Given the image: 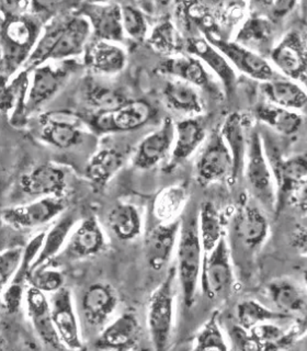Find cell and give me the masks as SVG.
Listing matches in <instances>:
<instances>
[{
  "label": "cell",
  "mask_w": 307,
  "mask_h": 351,
  "mask_svg": "<svg viewBox=\"0 0 307 351\" xmlns=\"http://www.w3.org/2000/svg\"><path fill=\"white\" fill-rule=\"evenodd\" d=\"M186 52L202 62L217 77L226 95H232L237 85V74L219 49L214 47L204 36L186 38Z\"/></svg>",
  "instance_id": "cell-23"
},
{
  "label": "cell",
  "mask_w": 307,
  "mask_h": 351,
  "mask_svg": "<svg viewBox=\"0 0 307 351\" xmlns=\"http://www.w3.org/2000/svg\"><path fill=\"white\" fill-rule=\"evenodd\" d=\"M261 93L267 102L292 111L307 109V89L299 82L286 77H278L275 80L261 84Z\"/></svg>",
  "instance_id": "cell-32"
},
{
  "label": "cell",
  "mask_w": 307,
  "mask_h": 351,
  "mask_svg": "<svg viewBox=\"0 0 307 351\" xmlns=\"http://www.w3.org/2000/svg\"><path fill=\"white\" fill-rule=\"evenodd\" d=\"M27 315L38 339L49 349L65 348L53 321L51 301L41 290L29 285L25 292Z\"/></svg>",
  "instance_id": "cell-22"
},
{
  "label": "cell",
  "mask_w": 307,
  "mask_h": 351,
  "mask_svg": "<svg viewBox=\"0 0 307 351\" xmlns=\"http://www.w3.org/2000/svg\"><path fill=\"white\" fill-rule=\"evenodd\" d=\"M85 99L91 108L97 110V112L116 109L130 101L125 93L119 88L95 82L86 84Z\"/></svg>",
  "instance_id": "cell-43"
},
{
  "label": "cell",
  "mask_w": 307,
  "mask_h": 351,
  "mask_svg": "<svg viewBox=\"0 0 307 351\" xmlns=\"http://www.w3.org/2000/svg\"><path fill=\"white\" fill-rule=\"evenodd\" d=\"M25 285L10 282L3 290V306L8 314H14L21 307L25 296Z\"/></svg>",
  "instance_id": "cell-50"
},
{
  "label": "cell",
  "mask_w": 307,
  "mask_h": 351,
  "mask_svg": "<svg viewBox=\"0 0 307 351\" xmlns=\"http://www.w3.org/2000/svg\"><path fill=\"white\" fill-rule=\"evenodd\" d=\"M121 8L124 33L135 41H144L148 38V22L142 10L133 5H121Z\"/></svg>",
  "instance_id": "cell-45"
},
{
  "label": "cell",
  "mask_w": 307,
  "mask_h": 351,
  "mask_svg": "<svg viewBox=\"0 0 307 351\" xmlns=\"http://www.w3.org/2000/svg\"><path fill=\"white\" fill-rule=\"evenodd\" d=\"M124 155L115 148H102L93 154L86 166V178L97 189L107 186L123 167Z\"/></svg>",
  "instance_id": "cell-36"
},
{
  "label": "cell",
  "mask_w": 307,
  "mask_h": 351,
  "mask_svg": "<svg viewBox=\"0 0 307 351\" xmlns=\"http://www.w3.org/2000/svg\"><path fill=\"white\" fill-rule=\"evenodd\" d=\"M31 71L22 69L9 82L3 84L1 90V111L14 128L27 124V95L30 89Z\"/></svg>",
  "instance_id": "cell-27"
},
{
  "label": "cell",
  "mask_w": 307,
  "mask_h": 351,
  "mask_svg": "<svg viewBox=\"0 0 307 351\" xmlns=\"http://www.w3.org/2000/svg\"><path fill=\"white\" fill-rule=\"evenodd\" d=\"M297 5L299 3L296 1H256L249 3V11L266 16L267 19L278 25L295 10Z\"/></svg>",
  "instance_id": "cell-48"
},
{
  "label": "cell",
  "mask_w": 307,
  "mask_h": 351,
  "mask_svg": "<svg viewBox=\"0 0 307 351\" xmlns=\"http://www.w3.org/2000/svg\"><path fill=\"white\" fill-rule=\"evenodd\" d=\"M158 73L173 80L188 82L211 95L219 93L213 74L208 71V67L199 58L188 53L164 58L159 64Z\"/></svg>",
  "instance_id": "cell-15"
},
{
  "label": "cell",
  "mask_w": 307,
  "mask_h": 351,
  "mask_svg": "<svg viewBox=\"0 0 307 351\" xmlns=\"http://www.w3.org/2000/svg\"><path fill=\"white\" fill-rule=\"evenodd\" d=\"M43 29V22L36 14L1 9L0 44L3 84L25 69L38 45Z\"/></svg>",
  "instance_id": "cell-2"
},
{
  "label": "cell",
  "mask_w": 307,
  "mask_h": 351,
  "mask_svg": "<svg viewBox=\"0 0 307 351\" xmlns=\"http://www.w3.org/2000/svg\"><path fill=\"white\" fill-rule=\"evenodd\" d=\"M214 47L219 49L225 58H228L234 69L247 75L252 80L267 82L275 80L279 76L272 64L251 49L243 47L241 44L230 38H210Z\"/></svg>",
  "instance_id": "cell-13"
},
{
  "label": "cell",
  "mask_w": 307,
  "mask_h": 351,
  "mask_svg": "<svg viewBox=\"0 0 307 351\" xmlns=\"http://www.w3.org/2000/svg\"><path fill=\"white\" fill-rule=\"evenodd\" d=\"M244 175L248 189L255 200L266 211L275 214L277 186L273 170L267 157L261 135L258 131L249 133Z\"/></svg>",
  "instance_id": "cell-4"
},
{
  "label": "cell",
  "mask_w": 307,
  "mask_h": 351,
  "mask_svg": "<svg viewBox=\"0 0 307 351\" xmlns=\"http://www.w3.org/2000/svg\"><path fill=\"white\" fill-rule=\"evenodd\" d=\"M290 243L299 255L307 256V226L297 225L291 234Z\"/></svg>",
  "instance_id": "cell-52"
},
{
  "label": "cell",
  "mask_w": 307,
  "mask_h": 351,
  "mask_svg": "<svg viewBox=\"0 0 307 351\" xmlns=\"http://www.w3.org/2000/svg\"><path fill=\"white\" fill-rule=\"evenodd\" d=\"M44 239H45V232H41V233L33 236L32 239L29 241L23 250L21 265H20L14 279L11 280V282L25 285L29 282V278L32 274L33 263L36 261L38 254L41 252Z\"/></svg>",
  "instance_id": "cell-46"
},
{
  "label": "cell",
  "mask_w": 307,
  "mask_h": 351,
  "mask_svg": "<svg viewBox=\"0 0 307 351\" xmlns=\"http://www.w3.org/2000/svg\"><path fill=\"white\" fill-rule=\"evenodd\" d=\"M127 56L118 43L91 42L84 54V64L89 71L99 75H115L125 69Z\"/></svg>",
  "instance_id": "cell-30"
},
{
  "label": "cell",
  "mask_w": 307,
  "mask_h": 351,
  "mask_svg": "<svg viewBox=\"0 0 307 351\" xmlns=\"http://www.w3.org/2000/svg\"><path fill=\"white\" fill-rule=\"evenodd\" d=\"M290 204L293 206L299 214L307 217V180H305L294 193Z\"/></svg>",
  "instance_id": "cell-53"
},
{
  "label": "cell",
  "mask_w": 307,
  "mask_h": 351,
  "mask_svg": "<svg viewBox=\"0 0 307 351\" xmlns=\"http://www.w3.org/2000/svg\"><path fill=\"white\" fill-rule=\"evenodd\" d=\"M65 277L58 269L51 268L49 265L36 269L29 278V285L41 290L44 293H55L64 288Z\"/></svg>",
  "instance_id": "cell-47"
},
{
  "label": "cell",
  "mask_w": 307,
  "mask_h": 351,
  "mask_svg": "<svg viewBox=\"0 0 307 351\" xmlns=\"http://www.w3.org/2000/svg\"><path fill=\"white\" fill-rule=\"evenodd\" d=\"M147 42L156 52L169 56L182 54L186 51V38H182L171 20H162L154 27Z\"/></svg>",
  "instance_id": "cell-41"
},
{
  "label": "cell",
  "mask_w": 307,
  "mask_h": 351,
  "mask_svg": "<svg viewBox=\"0 0 307 351\" xmlns=\"http://www.w3.org/2000/svg\"><path fill=\"white\" fill-rule=\"evenodd\" d=\"M106 246V236L101 226L96 217H89L82 219L71 232L63 252L58 258H62L64 261H82L98 255Z\"/></svg>",
  "instance_id": "cell-18"
},
{
  "label": "cell",
  "mask_w": 307,
  "mask_h": 351,
  "mask_svg": "<svg viewBox=\"0 0 307 351\" xmlns=\"http://www.w3.org/2000/svg\"><path fill=\"white\" fill-rule=\"evenodd\" d=\"M236 317L238 325L250 329L269 322L283 321L288 317L278 310H271L256 300L247 299L239 302L236 307Z\"/></svg>",
  "instance_id": "cell-42"
},
{
  "label": "cell",
  "mask_w": 307,
  "mask_h": 351,
  "mask_svg": "<svg viewBox=\"0 0 307 351\" xmlns=\"http://www.w3.org/2000/svg\"><path fill=\"white\" fill-rule=\"evenodd\" d=\"M219 132L224 138L232 159H233V178L232 184L244 173L247 149L249 134H247V124L245 118L239 112L230 113L226 117Z\"/></svg>",
  "instance_id": "cell-31"
},
{
  "label": "cell",
  "mask_w": 307,
  "mask_h": 351,
  "mask_svg": "<svg viewBox=\"0 0 307 351\" xmlns=\"http://www.w3.org/2000/svg\"><path fill=\"white\" fill-rule=\"evenodd\" d=\"M270 224L266 213L257 204L241 202L235 212L230 230V248L243 255H255L266 243Z\"/></svg>",
  "instance_id": "cell-5"
},
{
  "label": "cell",
  "mask_w": 307,
  "mask_h": 351,
  "mask_svg": "<svg viewBox=\"0 0 307 351\" xmlns=\"http://www.w3.org/2000/svg\"><path fill=\"white\" fill-rule=\"evenodd\" d=\"M20 188L29 197H64L67 189L65 170L53 162H44L22 176Z\"/></svg>",
  "instance_id": "cell-20"
},
{
  "label": "cell",
  "mask_w": 307,
  "mask_h": 351,
  "mask_svg": "<svg viewBox=\"0 0 307 351\" xmlns=\"http://www.w3.org/2000/svg\"><path fill=\"white\" fill-rule=\"evenodd\" d=\"M181 219L160 223L149 230L145 237V257L153 271H162L173 257L178 244Z\"/></svg>",
  "instance_id": "cell-21"
},
{
  "label": "cell",
  "mask_w": 307,
  "mask_h": 351,
  "mask_svg": "<svg viewBox=\"0 0 307 351\" xmlns=\"http://www.w3.org/2000/svg\"><path fill=\"white\" fill-rule=\"evenodd\" d=\"M77 14L85 16L90 23L93 36L97 41L123 42L122 8L114 3H84Z\"/></svg>",
  "instance_id": "cell-14"
},
{
  "label": "cell",
  "mask_w": 307,
  "mask_h": 351,
  "mask_svg": "<svg viewBox=\"0 0 307 351\" xmlns=\"http://www.w3.org/2000/svg\"><path fill=\"white\" fill-rule=\"evenodd\" d=\"M195 350H228V340L219 324V313L214 312L195 338Z\"/></svg>",
  "instance_id": "cell-44"
},
{
  "label": "cell",
  "mask_w": 307,
  "mask_h": 351,
  "mask_svg": "<svg viewBox=\"0 0 307 351\" xmlns=\"http://www.w3.org/2000/svg\"><path fill=\"white\" fill-rule=\"evenodd\" d=\"M76 224V215L73 212H64L55 219L52 226L45 233L43 246L36 261L33 263L32 272L54 261L63 252L71 232Z\"/></svg>",
  "instance_id": "cell-33"
},
{
  "label": "cell",
  "mask_w": 307,
  "mask_h": 351,
  "mask_svg": "<svg viewBox=\"0 0 307 351\" xmlns=\"http://www.w3.org/2000/svg\"><path fill=\"white\" fill-rule=\"evenodd\" d=\"M232 259L226 236L204 255L200 281L203 292L208 299H224L230 296L235 282Z\"/></svg>",
  "instance_id": "cell-9"
},
{
  "label": "cell",
  "mask_w": 307,
  "mask_h": 351,
  "mask_svg": "<svg viewBox=\"0 0 307 351\" xmlns=\"http://www.w3.org/2000/svg\"><path fill=\"white\" fill-rule=\"evenodd\" d=\"M230 341L234 345V349L239 350H258L255 340L252 338L250 330L241 327V325H236L230 332Z\"/></svg>",
  "instance_id": "cell-51"
},
{
  "label": "cell",
  "mask_w": 307,
  "mask_h": 351,
  "mask_svg": "<svg viewBox=\"0 0 307 351\" xmlns=\"http://www.w3.org/2000/svg\"><path fill=\"white\" fill-rule=\"evenodd\" d=\"M206 138V126L197 117L175 122V143L164 171H173L186 162Z\"/></svg>",
  "instance_id": "cell-28"
},
{
  "label": "cell",
  "mask_w": 307,
  "mask_h": 351,
  "mask_svg": "<svg viewBox=\"0 0 307 351\" xmlns=\"http://www.w3.org/2000/svg\"><path fill=\"white\" fill-rule=\"evenodd\" d=\"M41 140L58 149L79 145L84 138L79 117L65 111L45 113L40 118Z\"/></svg>",
  "instance_id": "cell-17"
},
{
  "label": "cell",
  "mask_w": 307,
  "mask_h": 351,
  "mask_svg": "<svg viewBox=\"0 0 307 351\" xmlns=\"http://www.w3.org/2000/svg\"><path fill=\"white\" fill-rule=\"evenodd\" d=\"M107 221L110 230L120 241H134L142 234V215L131 203H118L113 206Z\"/></svg>",
  "instance_id": "cell-38"
},
{
  "label": "cell",
  "mask_w": 307,
  "mask_h": 351,
  "mask_svg": "<svg viewBox=\"0 0 307 351\" xmlns=\"http://www.w3.org/2000/svg\"><path fill=\"white\" fill-rule=\"evenodd\" d=\"M189 197V189L184 182L173 184L159 192L154 200L153 213L160 223H169L178 219Z\"/></svg>",
  "instance_id": "cell-39"
},
{
  "label": "cell",
  "mask_w": 307,
  "mask_h": 351,
  "mask_svg": "<svg viewBox=\"0 0 307 351\" xmlns=\"http://www.w3.org/2000/svg\"><path fill=\"white\" fill-rule=\"evenodd\" d=\"M303 279H304L305 285L307 287V267L304 269V271H303Z\"/></svg>",
  "instance_id": "cell-55"
},
{
  "label": "cell",
  "mask_w": 307,
  "mask_h": 351,
  "mask_svg": "<svg viewBox=\"0 0 307 351\" xmlns=\"http://www.w3.org/2000/svg\"><path fill=\"white\" fill-rule=\"evenodd\" d=\"M269 298L279 312L299 316L307 311V294L290 280H273L269 283Z\"/></svg>",
  "instance_id": "cell-35"
},
{
  "label": "cell",
  "mask_w": 307,
  "mask_h": 351,
  "mask_svg": "<svg viewBox=\"0 0 307 351\" xmlns=\"http://www.w3.org/2000/svg\"><path fill=\"white\" fill-rule=\"evenodd\" d=\"M155 117V109L146 100H130L123 106L110 111L95 112L87 119L91 130L98 134L126 133L135 131Z\"/></svg>",
  "instance_id": "cell-7"
},
{
  "label": "cell",
  "mask_w": 307,
  "mask_h": 351,
  "mask_svg": "<svg viewBox=\"0 0 307 351\" xmlns=\"http://www.w3.org/2000/svg\"><path fill=\"white\" fill-rule=\"evenodd\" d=\"M177 278L186 308L195 304L197 285L202 274L204 250L199 232V217L188 213L181 219L180 233L175 248Z\"/></svg>",
  "instance_id": "cell-3"
},
{
  "label": "cell",
  "mask_w": 307,
  "mask_h": 351,
  "mask_svg": "<svg viewBox=\"0 0 307 351\" xmlns=\"http://www.w3.org/2000/svg\"><path fill=\"white\" fill-rule=\"evenodd\" d=\"M164 102L170 110L186 118H195L203 112V102L195 86L179 80H168L164 87Z\"/></svg>",
  "instance_id": "cell-34"
},
{
  "label": "cell",
  "mask_w": 307,
  "mask_h": 351,
  "mask_svg": "<svg viewBox=\"0 0 307 351\" xmlns=\"http://www.w3.org/2000/svg\"><path fill=\"white\" fill-rule=\"evenodd\" d=\"M118 294L108 283L97 282L88 287L80 302L82 317L93 327H101L116 310Z\"/></svg>",
  "instance_id": "cell-26"
},
{
  "label": "cell",
  "mask_w": 307,
  "mask_h": 351,
  "mask_svg": "<svg viewBox=\"0 0 307 351\" xmlns=\"http://www.w3.org/2000/svg\"><path fill=\"white\" fill-rule=\"evenodd\" d=\"M271 167L277 186L275 214H279L290 204L299 186L307 180V154H299L288 158L280 157L274 160Z\"/></svg>",
  "instance_id": "cell-19"
},
{
  "label": "cell",
  "mask_w": 307,
  "mask_h": 351,
  "mask_svg": "<svg viewBox=\"0 0 307 351\" xmlns=\"http://www.w3.org/2000/svg\"><path fill=\"white\" fill-rule=\"evenodd\" d=\"M254 117L283 136L296 134L303 125V118L299 112L278 107L270 102L257 104L254 109Z\"/></svg>",
  "instance_id": "cell-37"
},
{
  "label": "cell",
  "mask_w": 307,
  "mask_h": 351,
  "mask_svg": "<svg viewBox=\"0 0 307 351\" xmlns=\"http://www.w3.org/2000/svg\"><path fill=\"white\" fill-rule=\"evenodd\" d=\"M76 69L77 64L73 60L49 62L33 69L27 95V115L30 117L52 100Z\"/></svg>",
  "instance_id": "cell-8"
},
{
  "label": "cell",
  "mask_w": 307,
  "mask_h": 351,
  "mask_svg": "<svg viewBox=\"0 0 307 351\" xmlns=\"http://www.w3.org/2000/svg\"><path fill=\"white\" fill-rule=\"evenodd\" d=\"M175 123L171 118H164L156 131L143 138L132 158L133 167L148 170L160 164L173 151Z\"/></svg>",
  "instance_id": "cell-16"
},
{
  "label": "cell",
  "mask_w": 307,
  "mask_h": 351,
  "mask_svg": "<svg viewBox=\"0 0 307 351\" xmlns=\"http://www.w3.org/2000/svg\"><path fill=\"white\" fill-rule=\"evenodd\" d=\"M175 268L151 293L147 311V326L151 343L156 350H164L169 345L175 321Z\"/></svg>",
  "instance_id": "cell-6"
},
{
  "label": "cell",
  "mask_w": 307,
  "mask_h": 351,
  "mask_svg": "<svg viewBox=\"0 0 307 351\" xmlns=\"http://www.w3.org/2000/svg\"><path fill=\"white\" fill-rule=\"evenodd\" d=\"M269 60L284 77L307 89V30L292 29L285 33Z\"/></svg>",
  "instance_id": "cell-10"
},
{
  "label": "cell",
  "mask_w": 307,
  "mask_h": 351,
  "mask_svg": "<svg viewBox=\"0 0 307 351\" xmlns=\"http://www.w3.org/2000/svg\"><path fill=\"white\" fill-rule=\"evenodd\" d=\"M51 306L55 327L65 348L73 350L84 348L79 322L77 317L71 291L64 287L53 293Z\"/></svg>",
  "instance_id": "cell-24"
},
{
  "label": "cell",
  "mask_w": 307,
  "mask_h": 351,
  "mask_svg": "<svg viewBox=\"0 0 307 351\" xmlns=\"http://www.w3.org/2000/svg\"><path fill=\"white\" fill-rule=\"evenodd\" d=\"M197 217L203 250L204 254H208L226 236L224 217L217 206L210 201L203 203Z\"/></svg>",
  "instance_id": "cell-40"
},
{
  "label": "cell",
  "mask_w": 307,
  "mask_h": 351,
  "mask_svg": "<svg viewBox=\"0 0 307 351\" xmlns=\"http://www.w3.org/2000/svg\"><path fill=\"white\" fill-rule=\"evenodd\" d=\"M195 178L201 186L228 180L232 184L233 159L219 129L214 130L195 162Z\"/></svg>",
  "instance_id": "cell-11"
},
{
  "label": "cell",
  "mask_w": 307,
  "mask_h": 351,
  "mask_svg": "<svg viewBox=\"0 0 307 351\" xmlns=\"http://www.w3.org/2000/svg\"><path fill=\"white\" fill-rule=\"evenodd\" d=\"M93 31L90 23L80 14L56 18L44 25L43 33L25 69L32 71L49 62L73 60L85 54Z\"/></svg>",
  "instance_id": "cell-1"
},
{
  "label": "cell",
  "mask_w": 307,
  "mask_h": 351,
  "mask_svg": "<svg viewBox=\"0 0 307 351\" xmlns=\"http://www.w3.org/2000/svg\"><path fill=\"white\" fill-rule=\"evenodd\" d=\"M65 210L64 197H40L27 204L3 208V219L16 230H30L54 221Z\"/></svg>",
  "instance_id": "cell-12"
},
{
  "label": "cell",
  "mask_w": 307,
  "mask_h": 351,
  "mask_svg": "<svg viewBox=\"0 0 307 351\" xmlns=\"http://www.w3.org/2000/svg\"><path fill=\"white\" fill-rule=\"evenodd\" d=\"M25 247L16 246L3 250L0 257V280L1 289H5L16 276L23 256Z\"/></svg>",
  "instance_id": "cell-49"
},
{
  "label": "cell",
  "mask_w": 307,
  "mask_h": 351,
  "mask_svg": "<svg viewBox=\"0 0 307 351\" xmlns=\"http://www.w3.org/2000/svg\"><path fill=\"white\" fill-rule=\"evenodd\" d=\"M140 326L134 313L125 312L100 332L95 347L102 350H130L138 343Z\"/></svg>",
  "instance_id": "cell-29"
},
{
  "label": "cell",
  "mask_w": 307,
  "mask_h": 351,
  "mask_svg": "<svg viewBox=\"0 0 307 351\" xmlns=\"http://www.w3.org/2000/svg\"><path fill=\"white\" fill-rule=\"evenodd\" d=\"M299 343L302 345V349H305V350H307V332L296 343Z\"/></svg>",
  "instance_id": "cell-54"
},
{
  "label": "cell",
  "mask_w": 307,
  "mask_h": 351,
  "mask_svg": "<svg viewBox=\"0 0 307 351\" xmlns=\"http://www.w3.org/2000/svg\"><path fill=\"white\" fill-rule=\"evenodd\" d=\"M275 27L266 16L256 12H250L241 22L236 31L234 41L241 44L252 52L268 58L275 47Z\"/></svg>",
  "instance_id": "cell-25"
}]
</instances>
